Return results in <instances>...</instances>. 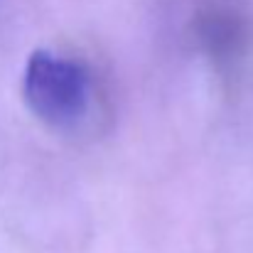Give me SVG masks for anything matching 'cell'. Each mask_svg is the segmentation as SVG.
Wrapping results in <instances>:
<instances>
[{"label": "cell", "instance_id": "1", "mask_svg": "<svg viewBox=\"0 0 253 253\" xmlns=\"http://www.w3.org/2000/svg\"><path fill=\"white\" fill-rule=\"evenodd\" d=\"M22 96L40 121L69 128L86 116L93 84L82 62L52 49H35L22 72Z\"/></svg>", "mask_w": 253, "mask_h": 253}]
</instances>
